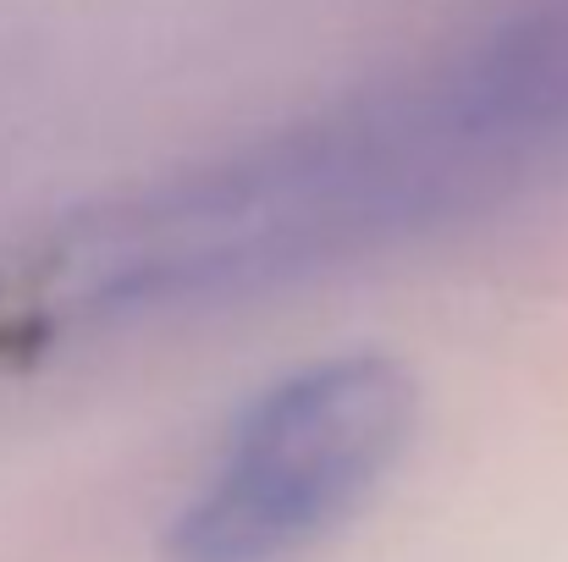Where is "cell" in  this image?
Here are the masks:
<instances>
[{
	"label": "cell",
	"instance_id": "1",
	"mask_svg": "<svg viewBox=\"0 0 568 562\" xmlns=\"http://www.w3.org/2000/svg\"><path fill=\"white\" fill-rule=\"evenodd\" d=\"M568 150V0L55 215L0 259V365L210 315L475 215Z\"/></svg>",
	"mask_w": 568,
	"mask_h": 562
},
{
	"label": "cell",
	"instance_id": "2",
	"mask_svg": "<svg viewBox=\"0 0 568 562\" xmlns=\"http://www.w3.org/2000/svg\"><path fill=\"white\" fill-rule=\"evenodd\" d=\"M414 375L343 348L265 380L166 519L161 562H298L332 541L414 436Z\"/></svg>",
	"mask_w": 568,
	"mask_h": 562
}]
</instances>
